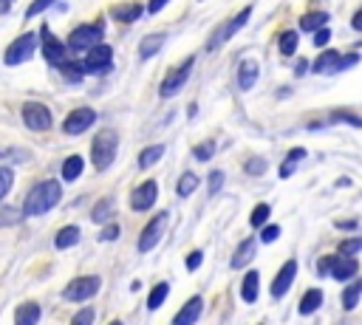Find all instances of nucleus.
<instances>
[{
	"label": "nucleus",
	"instance_id": "nucleus-1",
	"mask_svg": "<svg viewBox=\"0 0 362 325\" xmlns=\"http://www.w3.org/2000/svg\"><path fill=\"white\" fill-rule=\"evenodd\" d=\"M59 201H62V184L57 178H45L28 189L20 212H23V218H37V215L51 212Z\"/></svg>",
	"mask_w": 362,
	"mask_h": 325
},
{
	"label": "nucleus",
	"instance_id": "nucleus-2",
	"mask_svg": "<svg viewBox=\"0 0 362 325\" xmlns=\"http://www.w3.org/2000/svg\"><path fill=\"white\" fill-rule=\"evenodd\" d=\"M116 150H119L116 130H110V127L99 130L93 136V141H90V161H93V167L96 170H107L113 164V158H116Z\"/></svg>",
	"mask_w": 362,
	"mask_h": 325
},
{
	"label": "nucleus",
	"instance_id": "nucleus-3",
	"mask_svg": "<svg viewBox=\"0 0 362 325\" xmlns=\"http://www.w3.org/2000/svg\"><path fill=\"white\" fill-rule=\"evenodd\" d=\"M102 40H105V23H102V20H96V23H82V25H76V28L68 34L65 48H68L71 54H82V51L93 48L96 42H102Z\"/></svg>",
	"mask_w": 362,
	"mask_h": 325
},
{
	"label": "nucleus",
	"instance_id": "nucleus-4",
	"mask_svg": "<svg viewBox=\"0 0 362 325\" xmlns=\"http://www.w3.org/2000/svg\"><path fill=\"white\" fill-rule=\"evenodd\" d=\"M37 48H40V37H37V31H25V34H20V37L6 48L3 62H6L8 68H11V65H23V62L34 59Z\"/></svg>",
	"mask_w": 362,
	"mask_h": 325
},
{
	"label": "nucleus",
	"instance_id": "nucleus-5",
	"mask_svg": "<svg viewBox=\"0 0 362 325\" xmlns=\"http://www.w3.org/2000/svg\"><path fill=\"white\" fill-rule=\"evenodd\" d=\"M359 57L356 54H339V51H322L314 62H311V71L314 73H322V76H331V73H339L351 65H356Z\"/></svg>",
	"mask_w": 362,
	"mask_h": 325
},
{
	"label": "nucleus",
	"instance_id": "nucleus-6",
	"mask_svg": "<svg viewBox=\"0 0 362 325\" xmlns=\"http://www.w3.org/2000/svg\"><path fill=\"white\" fill-rule=\"evenodd\" d=\"M20 116H23V124L28 127V130H34V133H45V130H51V124H54V116H51V110H48V105H42V102H25L23 107H20Z\"/></svg>",
	"mask_w": 362,
	"mask_h": 325
},
{
	"label": "nucleus",
	"instance_id": "nucleus-7",
	"mask_svg": "<svg viewBox=\"0 0 362 325\" xmlns=\"http://www.w3.org/2000/svg\"><path fill=\"white\" fill-rule=\"evenodd\" d=\"M37 37H40V54L45 57V62L48 65H57V62H62L65 57H68V48H65V42L48 28V25H40V31H37Z\"/></svg>",
	"mask_w": 362,
	"mask_h": 325
},
{
	"label": "nucleus",
	"instance_id": "nucleus-8",
	"mask_svg": "<svg viewBox=\"0 0 362 325\" xmlns=\"http://www.w3.org/2000/svg\"><path fill=\"white\" fill-rule=\"evenodd\" d=\"M110 65H113V48L105 45V42H96V45L88 48L85 57H82L85 73H105V71H110Z\"/></svg>",
	"mask_w": 362,
	"mask_h": 325
},
{
	"label": "nucleus",
	"instance_id": "nucleus-9",
	"mask_svg": "<svg viewBox=\"0 0 362 325\" xmlns=\"http://www.w3.org/2000/svg\"><path fill=\"white\" fill-rule=\"evenodd\" d=\"M99 285H102V280H99L96 274L76 277V280H71V283L62 288V297H65L68 302H85V300H90V297L99 291Z\"/></svg>",
	"mask_w": 362,
	"mask_h": 325
},
{
	"label": "nucleus",
	"instance_id": "nucleus-10",
	"mask_svg": "<svg viewBox=\"0 0 362 325\" xmlns=\"http://www.w3.org/2000/svg\"><path fill=\"white\" fill-rule=\"evenodd\" d=\"M93 122H96V110L93 107H74L62 119V133L65 136H82L85 130H90Z\"/></svg>",
	"mask_w": 362,
	"mask_h": 325
},
{
	"label": "nucleus",
	"instance_id": "nucleus-11",
	"mask_svg": "<svg viewBox=\"0 0 362 325\" xmlns=\"http://www.w3.org/2000/svg\"><path fill=\"white\" fill-rule=\"evenodd\" d=\"M356 268H359V263H356L351 254H342V257H322L320 266H317L320 274H322V271H331L334 280H348V277L356 274Z\"/></svg>",
	"mask_w": 362,
	"mask_h": 325
},
{
	"label": "nucleus",
	"instance_id": "nucleus-12",
	"mask_svg": "<svg viewBox=\"0 0 362 325\" xmlns=\"http://www.w3.org/2000/svg\"><path fill=\"white\" fill-rule=\"evenodd\" d=\"M167 223H170V215H167V212H158V215H156V218L141 229V235H139V252H150V249L161 240V235H164Z\"/></svg>",
	"mask_w": 362,
	"mask_h": 325
},
{
	"label": "nucleus",
	"instance_id": "nucleus-13",
	"mask_svg": "<svg viewBox=\"0 0 362 325\" xmlns=\"http://www.w3.org/2000/svg\"><path fill=\"white\" fill-rule=\"evenodd\" d=\"M192 57L184 62V65H178V68H173L170 73H167V79L158 85V93L167 99V96H173V93H178L181 88H184V82H187V76H189V71H192Z\"/></svg>",
	"mask_w": 362,
	"mask_h": 325
},
{
	"label": "nucleus",
	"instance_id": "nucleus-14",
	"mask_svg": "<svg viewBox=\"0 0 362 325\" xmlns=\"http://www.w3.org/2000/svg\"><path fill=\"white\" fill-rule=\"evenodd\" d=\"M156 195H158V184H156V181H144V184H139V187L133 189L130 206H133L136 212H147V209L156 203Z\"/></svg>",
	"mask_w": 362,
	"mask_h": 325
},
{
	"label": "nucleus",
	"instance_id": "nucleus-15",
	"mask_svg": "<svg viewBox=\"0 0 362 325\" xmlns=\"http://www.w3.org/2000/svg\"><path fill=\"white\" fill-rule=\"evenodd\" d=\"M294 274H297V260H286V263L280 266L277 277L272 280V297H274V300H280V297L288 291V285L294 283Z\"/></svg>",
	"mask_w": 362,
	"mask_h": 325
},
{
	"label": "nucleus",
	"instance_id": "nucleus-16",
	"mask_svg": "<svg viewBox=\"0 0 362 325\" xmlns=\"http://www.w3.org/2000/svg\"><path fill=\"white\" fill-rule=\"evenodd\" d=\"M249 17H252V6L240 8V14H235V17H232V20H229V23H226V25H223V28H221V31H218L215 37H212V42H209L206 48L212 51L215 45H221L223 40H229V37H232V34H235L238 28H243V25H246V20H249Z\"/></svg>",
	"mask_w": 362,
	"mask_h": 325
},
{
	"label": "nucleus",
	"instance_id": "nucleus-17",
	"mask_svg": "<svg viewBox=\"0 0 362 325\" xmlns=\"http://www.w3.org/2000/svg\"><path fill=\"white\" fill-rule=\"evenodd\" d=\"M201 308H204V300L201 297H192V300H187V305L175 314V325H192L198 317H201Z\"/></svg>",
	"mask_w": 362,
	"mask_h": 325
},
{
	"label": "nucleus",
	"instance_id": "nucleus-18",
	"mask_svg": "<svg viewBox=\"0 0 362 325\" xmlns=\"http://www.w3.org/2000/svg\"><path fill=\"white\" fill-rule=\"evenodd\" d=\"M255 249H257V240H255V237H246V240L235 249V254H232V260H229L232 268H243V266L255 257Z\"/></svg>",
	"mask_w": 362,
	"mask_h": 325
},
{
	"label": "nucleus",
	"instance_id": "nucleus-19",
	"mask_svg": "<svg viewBox=\"0 0 362 325\" xmlns=\"http://www.w3.org/2000/svg\"><path fill=\"white\" fill-rule=\"evenodd\" d=\"M57 68H59V73L65 76V82H71V85H76V82H82V76H85V68H82V62L79 59H62V62H57Z\"/></svg>",
	"mask_w": 362,
	"mask_h": 325
},
{
	"label": "nucleus",
	"instance_id": "nucleus-20",
	"mask_svg": "<svg viewBox=\"0 0 362 325\" xmlns=\"http://www.w3.org/2000/svg\"><path fill=\"white\" fill-rule=\"evenodd\" d=\"M255 82H257V62L255 59H243L238 65V85L243 90H249V88H255Z\"/></svg>",
	"mask_w": 362,
	"mask_h": 325
},
{
	"label": "nucleus",
	"instance_id": "nucleus-21",
	"mask_svg": "<svg viewBox=\"0 0 362 325\" xmlns=\"http://www.w3.org/2000/svg\"><path fill=\"white\" fill-rule=\"evenodd\" d=\"M40 314H42V308H40L37 302H23V305H17V311H14V322H17V325H34V322L40 319Z\"/></svg>",
	"mask_w": 362,
	"mask_h": 325
},
{
	"label": "nucleus",
	"instance_id": "nucleus-22",
	"mask_svg": "<svg viewBox=\"0 0 362 325\" xmlns=\"http://www.w3.org/2000/svg\"><path fill=\"white\" fill-rule=\"evenodd\" d=\"M161 45H164V34H147L139 42V57L141 59H150V57H156L161 51Z\"/></svg>",
	"mask_w": 362,
	"mask_h": 325
},
{
	"label": "nucleus",
	"instance_id": "nucleus-23",
	"mask_svg": "<svg viewBox=\"0 0 362 325\" xmlns=\"http://www.w3.org/2000/svg\"><path fill=\"white\" fill-rule=\"evenodd\" d=\"M82 170H85V158H82V155H68V158L62 161V167H59L62 181H76V178L82 175Z\"/></svg>",
	"mask_w": 362,
	"mask_h": 325
},
{
	"label": "nucleus",
	"instance_id": "nucleus-24",
	"mask_svg": "<svg viewBox=\"0 0 362 325\" xmlns=\"http://www.w3.org/2000/svg\"><path fill=\"white\" fill-rule=\"evenodd\" d=\"M79 237H82L79 226H62V229L54 235V246H57V249H71V246L79 243Z\"/></svg>",
	"mask_w": 362,
	"mask_h": 325
},
{
	"label": "nucleus",
	"instance_id": "nucleus-25",
	"mask_svg": "<svg viewBox=\"0 0 362 325\" xmlns=\"http://www.w3.org/2000/svg\"><path fill=\"white\" fill-rule=\"evenodd\" d=\"M110 14H113V20H119V23H133V20H139V17L144 14V6L127 3V6H116Z\"/></svg>",
	"mask_w": 362,
	"mask_h": 325
},
{
	"label": "nucleus",
	"instance_id": "nucleus-26",
	"mask_svg": "<svg viewBox=\"0 0 362 325\" xmlns=\"http://www.w3.org/2000/svg\"><path fill=\"white\" fill-rule=\"evenodd\" d=\"M113 212H116V203H113V198H102V201H96V203H93L90 220H96V223H107V220L113 218Z\"/></svg>",
	"mask_w": 362,
	"mask_h": 325
},
{
	"label": "nucleus",
	"instance_id": "nucleus-27",
	"mask_svg": "<svg viewBox=\"0 0 362 325\" xmlns=\"http://www.w3.org/2000/svg\"><path fill=\"white\" fill-rule=\"evenodd\" d=\"M161 155H164V144H150V147H144V150L139 153V170L153 167V164H156Z\"/></svg>",
	"mask_w": 362,
	"mask_h": 325
},
{
	"label": "nucleus",
	"instance_id": "nucleus-28",
	"mask_svg": "<svg viewBox=\"0 0 362 325\" xmlns=\"http://www.w3.org/2000/svg\"><path fill=\"white\" fill-rule=\"evenodd\" d=\"M257 280H260L257 271H249V274L243 277V283H240V297H243V302H255V300H257Z\"/></svg>",
	"mask_w": 362,
	"mask_h": 325
},
{
	"label": "nucleus",
	"instance_id": "nucleus-29",
	"mask_svg": "<svg viewBox=\"0 0 362 325\" xmlns=\"http://www.w3.org/2000/svg\"><path fill=\"white\" fill-rule=\"evenodd\" d=\"M322 305V291L320 288H308L305 294H303V300H300V314H311V311H317Z\"/></svg>",
	"mask_w": 362,
	"mask_h": 325
},
{
	"label": "nucleus",
	"instance_id": "nucleus-30",
	"mask_svg": "<svg viewBox=\"0 0 362 325\" xmlns=\"http://www.w3.org/2000/svg\"><path fill=\"white\" fill-rule=\"evenodd\" d=\"M325 23H328V14H325V11H308V14L300 17V28H303V31H317V28L325 25Z\"/></svg>",
	"mask_w": 362,
	"mask_h": 325
},
{
	"label": "nucleus",
	"instance_id": "nucleus-31",
	"mask_svg": "<svg viewBox=\"0 0 362 325\" xmlns=\"http://www.w3.org/2000/svg\"><path fill=\"white\" fill-rule=\"evenodd\" d=\"M167 294H170V285H167V283L153 285V291H150V297H147V308H150V311H156V308L167 300Z\"/></svg>",
	"mask_w": 362,
	"mask_h": 325
},
{
	"label": "nucleus",
	"instance_id": "nucleus-32",
	"mask_svg": "<svg viewBox=\"0 0 362 325\" xmlns=\"http://www.w3.org/2000/svg\"><path fill=\"white\" fill-rule=\"evenodd\" d=\"M11 187H14V170L6 167V164H0V203L6 201V195L11 192Z\"/></svg>",
	"mask_w": 362,
	"mask_h": 325
},
{
	"label": "nucleus",
	"instance_id": "nucleus-33",
	"mask_svg": "<svg viewBox=\"0 0 362 325\" xmlns=\"http://www.w3.org/2000/svg\"><path fill=\"white\" fill-rule=\"evenodd\" d=\"M297 42H300L297 31H283V34H280V54H283V57H291V54L297 51Z\"/></svg>",
	"mask_w": 362,
	"mask_h": 325
},
{
	"label": "nucleus",
	"instance_id": "nucleus-34",
	"mask_svg": "<svg viewBox=\"0 0 362 325\" xmlns=\"http://www.w3.org/2000/svg\"><path fill=\"white\" fill-rule=\"evenodd\" d=\"M300 158H305V150H303V147H297V150H291V153L286 155V161H283V167H280V178H288V175L294 172V164H297Z\"/></svg>",
	"mask_w": 362,
	"mask_h": 325
},
{
	"label": "nucleus",
	"instance_id": "nucleus-35",
	"mask_svg": "<svg viewBox=\"0 0 362 325\" xmlns=\"http://www.w3.org/2000/svg\"><path fill=\"white\" fill-rule=\"evenodd\" d=\"M195 189H198V175H195V172H184V175L178 178V195L187 198V195H192Z\"/></svg>",
	"mask_w": 362,
	"mask_h": 325
},
{
	"label": "nucleus",
	"instance_id": "nucleus-36",
	"mask_svg": "<svg viewBox=\"0 0 362 325\" xmlns=\"http://www.w3.org/2000/svg\"><path fill=\"white\" fill-rule=\"evenodd\" d=\"M359 291H362V283H354V285H348V288H345V294H342V305H345V311H351V308L356 305Z\"/></svg>",
	"mask_w": 362,
	"mask_h": 325
},
{
	"label": "nucleus",
	"instance_id": "nucleus-37",
	"mask_svg": "<svg viewBox=\"0 0 362 325\" xmlns=\"http://www.w3.org/2000/svg\"><path fill=\"white\" fill-rule=\"evenodd\" d=\"M51 6H57V0H31V6L25 8V20H31V17H37V14H42L45 8H51Z\"/></svg>",
	"mask_w": 362,
	"mask_h": 325
},
{
	"label": "nucleus",
	"instance_id": "nucleus-38",
	"mask_svg": "<svg viewBox=\"0 0 362 325\" xmlns=\"http://www.w3.org/2000/svg\"><path fill=\"white\" fill-rule=\"evenodd\" d=\"M20 218H23L20 209H14V206H0V226H11V223H17Z\"/></svg>",
	"mask_w": 362,
	"mask_h": 325
},
{
	"label": "nucleus",
	"instance_id": "nucleus-39",
	"mask_svg": "<svg viewBox=\"0 0 362 325\" xmlns=\"http://www.w3.org/2000/svg\"><path fill=\"white\" fill-rule=\"evenodd\" d=\"M269 212H272V209H269V203H257V206L252 209L249 223H252V226H263V223H266V218H269Z\"/></svg>",
	"mask_w": 362,
	"mask_h": 325
},
{
	"label": "nucleus",
	"instance_id": "nucleus-40",
	"mask_svg": "<svg viewBox=\"0 0 362 325\" xmlns=\"http://www.w3.org/2000/svg\"><path fill=\"white\" fill-rule=\"evenodd\" d=\"M359 249H362V235L348 237V240H342V243H339V254H356Z\"/></svg>",
	"mask_w": 362,
	"mask_h": 325
},
{
	"label": "nucleus",
	"instance_id": "nucleus-41",
	"mask_svg": "<svg viewBox=\"0 0 362 325\" xmlns=\"http://www.w3.org/2000/svg\"><path fill=\"white\" fill-rule=\"evenodd\" d=\"M206 187H209V195H218V192H221V187H223V172H221V170H212V172H209Z\"/></svg>",
	"mask_w": 362,
	"mask_h": 325
},
{
	"label": "nucleus",
	"instance_id": "nucleus-42",
	"mask_svg": "<svg viewBox=\"0 0 362 325\" xmlns=\"http://www.w3.org/2000/svg\"><path fill=\"white\" fill-rule=\"evenodd\" d=\"M212 153H215L212 141H204V144H198V147L192 150V155H195L198 161H209V158H212Z\"/></svg>",
	"mask_w": 362,
	"mask_h": 325
},
{
	"label": "nucleus",
	"instance_id": "nucleus-43",
	"mask_svg": "<svg viewBox=\"0 0 362 325\" xmlns=\"http://www.w3.org/2000/svg\"><path fill=\"white\" fill-rule=\"evenodd\" d=\"M116 237H119V226H116V223H107V226H102V232H99V240L110 243V240H116Z\"/></svg>",
	"mask_w": 362,
	"mask_h": 325
},
{
	"label": "nucleus",
	"instance_id": "nucleus-44",
	"mask_svg": "<svg viewBox=\"0 0 362 325\" xmlns=\"http://www.w3.org/2000/svg\"><path fill=\"white\" fill-rule=\"evenodd\" d=\"M277 237H280V226H274V223H272V226H263V232H260V240H263V243H272V240H277Z\"/></svg>",
	"mask_w": 362,
	"mask_h": 325
},
{
	"label": "nucleus",
	"instance_id": "nucleus-45",
	"mask_svg": "<svg viewBox=\"0 0 362 325\" xmlns=\"http://www.w3.org/2000/svg\"><path fill=\"white\" fill-rule=\"evenodd\" d=\"M71 322H74V325H88V322H93V308H82L79 314H74Z\"/></svg>",
	"mask_w": 362,
	"mask_h": 325
},
{
	"label": "nucleus",
	"instance_id": "nucleus-46",
	"mask_svg": "<svg viewBox=\"0 0 362 325\" xmlns=\"http://www.w3.org/2000/svg\"><path fill=\"white\" fill-rule=\"evenodd\" d=\"M328 40H331V31H328L325 25H320V28L314 31V45H320V48H322V45H328Z\"/></svg>",
	"mask_w": 362,
	"mask_h": 325
},
{
	"label": "nucleus",
	"instance_id": "nucleus-47",
	"mask_svg": "<svg viewBox=\"0 0 362 325\" xmlns=\"http://www.w3.org/2000/svg\"><path fill=\"white\" fill-rule=\"evenodd\" d=\"M263 170H266V161H263V158H249V161H246V172L260 175Z\"/></svg>",
	"mask_w": 362,
	"mask_h": 325
},
{
	"label": "nucleus",
	"instance_id": "nucleus-48",
	"mask_svg": "<svg viewBox=\"0 0 362 325\" xmlns=\"http://www.w3.org/2000/svg\"><path fill=\"white\" fill-rule=\"evenodd\" d=\"M334 119H342V122H348V124H354V127H362V116H354V113H345V110L334 113Z\"/></svg>",
	"mask_w": 362,
	"mask_h": 325
},
{
	"label": "nucleus",
	"instance_id": "nucleus-49",
	"mask_svg": "<svg viewBox=\"0 0 362 325\" xmlns=\"http://www.w3.org/2000/svg\"><path fill=\"white\" fill-rule=\"evenodd\" d=\"M201 260H204V252H189V254H187V268L195 271V268L201 266Z\"/></svg>",
	"mask_w": 362,
	"mask_h": 325
},
{
	"label": "nucleus",
	"instance_id": "nucleus-50",
	"mask_svg": "<svg viewBox=\"0 0 362 325\" xmlns=\"http://www.w3.org/2000/svg\"><path fill=\"white\" fill-rule=\"evenodd\" d=\"M167 3H170V0H150V3H147V11H150V14H158Z\"/></svg>",
	"mask_w": 362,
	"mask_h": 325
},
{
	"label": "nucleus",
	"instance_id": "nucleus-51",
	"mask_svg": "<svg viewBox=\"0 0 362 325\" xmlns=\"http://www.w3.org/2000/svg\"><path fill=\"white\" fill-rule=\"evenodd\" d=\"M351 25H354V31H362V8H359L354 17H351Z\"/></svg>",
	"mask_w": 362,
	"mask_h": 325
},
{
	"label": "nucleus",
	"instance_id": "nucleus-52",
	"mask_svg": "<svg viewBox=\"0 0 362 325\" xmlns=\"http://www.w3.org/2000/svg\"><path fill=\"white\" fill-rule=\"evenodd\" d=\"M11 6H14V0H0V14H6Z\"/></svg>",
	"mask_w": 362,
	"mask_h": 325
},
{
	"label": "nucleus",
	"instance_id": "nucleus-53",
	"mask_svg": "<svg viewBox=\"0 0 362 325\" xmlns=\"http://www.w3.org/2000/svg\"><path fill=\"white\" fill-rule=\"evenodd\" d=\"M337 226H339V229H354L356 223H354V220H342V223H337Z\"/></svg>",
	"mask_w": 362,
	"mask_h": 325
}]
</instances>
